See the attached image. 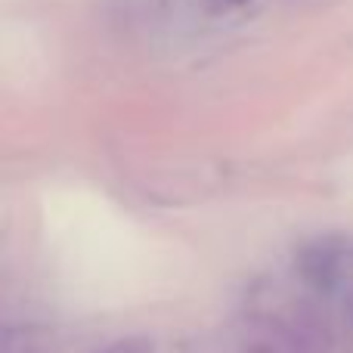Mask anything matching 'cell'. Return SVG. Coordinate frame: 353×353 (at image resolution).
<instances>
[{
    "label": "cell",
    "mask_w": 353,
    "mask_h": 353,
    "mask_svg": "<svg viewBox=\"0 0 353 353\" xmlns=\"http://www.w3.org/2000/svg\"><path fill=\"white\" fill-rule=\"evenodd\" d=\"M99 353H152V344L143 341V338H128V341H118Z\"/></svg>",
    "instance_id": "6da1fadb"
},
{
    "label": "cell",
    "mask_w": 353,
    "mask_h": 353,
    "mask_svg": "<svg viewBox=\"0 0 353 353\" xmlns=\"http://www.w3.org/2000/svg\"><path fill=\"white\" fill-rule=\"evenodd\" d=\"M6 353H43V350H37L34 344H28V341H22V344L6 341Z\"/></svg>",
    "instance_id": "7a4b0ae2"
},
{
    "label": "cell",
    "mask_w": 353,
    "mask_h": 353,
    "mask_svg": "<svg viewBox=\"0 0 353 353\" xmlns=\"http://www.w3.org/2000/svg\"><path fill=\"white\" fill-rule=\"evenodd\" d=\"M232 3H245V0H232Z\"/></svg>",
    "instance_id": "3957f363"
}]
</instances>
